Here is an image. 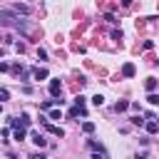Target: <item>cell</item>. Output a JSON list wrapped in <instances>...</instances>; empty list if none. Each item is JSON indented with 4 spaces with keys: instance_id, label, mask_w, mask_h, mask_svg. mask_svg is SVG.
I'll return each instance as SVG.
<instances>
[{
    "instance_id": "obj_1",
    "label": "cell",
    "mask_w": 159,
    "mask_h": 159,
    "mask_svg": "<svg viewBox=\"0 0 159 159\" xmlns=\"http://www.w3.org/2000/svg\"><path fill=\"white\" fill-rule=\"evenodd\" d=\"M50 94H52L55 99L62 94V82H60V80H52V82H50Z\"/></svg>"
},
{
    "instance_id": "obj_2",
    "label": "cell",
    "mask_w": 159,
    "mask_h": 159,
    "mask_svg": "<svg viewBox=\"0 0 159 159\" xmlns=\"http://www.w3.org/2000/svg\"><path fill=\"white\" fill-rule=\"evenodd\" d=\"M122 75H124V77H134V65H132V62H124V65H122Z\"/></svg>"
},
{
    "instance_id": "obj_3",
    "label": "cell",
    "mask_w": 159,
    "mask_h": 159,
    "mask_svg": "<svg viewBox=\"0 0 159 159\" xmlns=\"http://www.w3.org/2000/svg\"><path fill=\"white\" fill-rule=\"evenodd\" d=\"M32 77H35V80H47V70H45V67H35V70H32Z\"/></svg>"
},
{
    "instance_id": "obj_4",
    "label": "cell",
    "mask_w": 159,
    "mask_h": 159,
    "mask_svg": "<svg viewBox=\"0 0 159 159\" xmlns=\"http://www.w3.org/2000/svg\"><path fill=\"white\" fill-rule=\"evenodd\" d=\"M70 117H87V109H84V107H77V104H75V107L70 109Z\"/></svg>"
},
{
    "instance_id": "obj_5",
    "label": "cell",
    "mask_w": 159,
    "mask_h": 159,
    "mask_svg": "<svg viewBox=\"0 0 159 159\" xmlns=\"http://www.w3.org/2000/svg\"><path fill=\"white\" fill-rule=\"evenodd\" d=\"M30 137H32V142H35V144H37V147H45V144H47V139H45V137H42V134H40V132H32V134H30Z\"/></svg>"
},
{
    "instance_id": "obj_6",
    "label": "cell",
    "mask_w": 159,
    "mask_h": 159,
    "mask_svg": "<svg viewBox=\"0 0 159 159\" xmlns=\"http://www.w3.org/2000/svg\"><path fill=\"white\" fill-rule=\"evenodd\" d=\"M47 129H50V134H55V137H65V129L62 127H55V124H45Z\"/></svg>"
},
{
    "instance_id": "obj_7",
    "label": "cell",
    "mask_w": 159,
    "mask_h": 159,
    "mask_svg": "<svg viewBox=\"0 0 159 159\" xmlns=\"http://www.w3.org/2000/svg\"><path fill=\"white\" fill-rule=\"evenodd\" d=\"M129 107H132V104H129V102H127V99H119V102H117V104H114V109H117V112H127V109H129Z\"/></svg>"
},
{
    "instance_id": "obj_8",
    "label": "cell",
    "mask_w": 159,
    "mask_h": 159,
    "mask_svg": "<svg viewBox=\"0 0 159 159\" xmlns=\"http://www.w3.org/2000/svg\"><path fill=\"white\" fill-rule=\"evenodd\" d=\"M144 87H147V92H154V89H157V80H154V77H147Z\"/></svg>"
},
{
    "instance_id": "obj_9",
    "label": "cell",
    "mask_w": 159,
    "mask_h": 159,
    "mask_svg": "<svg viewBox=\"0 0 159 159\" xmlns=\"http://www.w3.org/2000/svg\"><path fill=\"white\" fill-rule=\"evenodd\" d=\"M147 132L149 134H157L159 132V122H147Z\"/></svg>"
},
{
    "instance_id": "obj_10",
    "label": "cell",
    "mask_w": 159,
    "mask_h": 159,
    "mask_svg": "<svg viewBox=\"0 0 159 159\" xmlns=\"http://www.w3.org/2000/svg\"><path fill=\"white\" fill-rule=\"evenodd\" d=\"M25 137H27V132H25V127H17V129H15V139H17V142H22Z\"/></svg>"
},
{
    "instance_id": "obj_11",
    "label": "cell",
    "mask_w": 159,
    "mask_h": 159,
    "mask_svg": "<svg viewBox=\"0 0 159 159\" xmlns=\"http://www.w3.org/2000/svg\"><path fill=\"white\" fill-rule=\"evenodd\" d=\"M82 132H84V134H92V132H94V124H92V122H82Z\"/></svg>"
},
{
    "instance_id": "obj_12",
    "label": "cell",
    "mask_w": 159,
    "mask_h": 159,
    "mask_svg": "<svg viewBox=\"0 0 159 159\" xmlns=\"http://www.w3.org/2000/svg\"><path fill=\"white\" fill-rule=\"evenodd\" d=\"M87 147H89L92 152H104V149H102V144H97L94 139H89V142H87Z\"/></svg>"
},
{
    "instance_id": "obj_13",
    "label": "cell",
    "mask_w": 159,
    "mask_h": 159,
    "mask_svg": "<svg viewBox=\"0 0 159 159\" xmlns=\"http://www.w3.org/2000/svg\"><path fill=\"white\" fill-rule=\"evenodd\" d=\"M92 104H94V107H102V104H104V97H102V94H94V97H92Z\"/></svg>"
},
{
    "instance_id": "obj_14",
    "label": "cell",
    "mask_w": 159,
    "mask_h": 159,
    "mask_svg": "<svg viewBox=\"0 0 159 159\" xmlns=\"http://www.w3.org/2000/svg\"><path fill=\"white\" fill-rule=\"evenodd\" d=\"M15 12H22V15H27V12H30V7H27V5H20V2H17V5H15Z\"/></svg>"
},
{
    "instance_id": "obj_15",
    "label": "cell",
    "mask_w": 159,
    "mask_h": 159,
    "mask_svg": "<svg viewBox=\"0 0 159 159\" xmlns=\"http://www.w3.org/2000/svg\"><path fill=\"white\" fill-rule=\"evenodd\" d=\"M147 102H149V104H159V97H157L154 92H149V97H147Z\"/></svg>"
},
{
    "instance_id": "obj_16",
    "label": "cell",
    "mask_w": 159,
    "mask_h": 159,
    "mask_svg": "<svg viewBox=\"0 0 159 159\" xmlns=\"http://www.w3.org/2000/svg\"><path fill=\"white\" fill-rule=\"evenodd\" d=\"M0 99H2V102H7V99H10V92H7V89H5V87H2V89H0Z\"/></svg>"
},
{
    "instance_id": "obj_17",
    "label": "cell",
    "mask_w": 159,
    "mask_h": 159,
    "mask_svg": "<svg viewBox=\"0 0 159 159\" xmlns=\"http://www.w3.org/2000/svg\"><path fill=\"white\" fill-rule=\"evenodd\" d=\"M75 104H77V107H84V97L77 94V97H75Z\"/></svg>"
},
{
    "instance_id": "obj_18",
    "label": "cell",
    "mask_w": 159,
    "mask_h": 159,
    "mask_svg": "<svg viewBox=\"0 0 159 159\" xmlns=\"http://www.w3.org/2000/svg\"><path fill=\"white\" fill-rule=\"evenodd\" d=\"M50 119H62V114H60V109H52V112H50Z\"/></svg>"
},
{
    "instance_id": "obj_19",
    "label": "cell",
    "mask_w": 159,
    "mask_h": 159,
    "mask_svg": "<svg viewBox=\"0 0 159 159\" xmlns=\"http://www.w3.org/2000/svg\"><path fill=\"white\" fill-rule=\"evenodd\" d=\"M20 124L27 127V124H30V117H27V114H20Z\"/></svg>"
},
{
    "instance_id": "obj_20",
    "label": "cell",
    "mask_w": 159,
    "mask_h": 159,
    "mask_svg": "<svg viewBox=\"0 0 159 159\" xmlns=\"http://www.w3.org/2000/svg\"><path fill=\"white\" fill-rule=\"evenodd\" d=\"M112 40H122V30H112Z\"/></svg>"
},
{
    "instance_id": "obj_21",
    "label": "cell",
    "mask_w": 159,
    "mask_h": 159,
    "mask_svg": "<svg viewBox=\"0 0 159 159\" xmlns=\"http://www.w3.org/2000/svg\"><path fill=\"white\" fill-rule=\"evenodd\" d=\"M45 57H47V52H45L42 47H37V60H45Z\"/></svg>"
},
{
    "instance_id": "obj_22",
    "label": "cell",
    "mask_w": 159,
    "mask_h": 159,
    "mask_svg": "<svg viewBox=\"0 0 159 159\" xmlns=\"http://www.w3.org/2000/svg\"><path fill=\"white\" fill-rule=\"evenodd\" d=\"M52 104H55V99H50V102H42V104H40V109H50Z\"/></svg>"
},
{
    "instance_id": "obj_23",
    "label": "cell",
    "mask_w": 159,
    "mask_h": 159,
    "mask_svg": "<svg viewBox=\"0 0 159 159\" xmlns=\"http://www.w3.org/2000/svg\"><path fill=\"white\" fill-rule=\"evenodd\" d=\"M92 159H107V154H104V152H94V154H92Z\"/></svg>"
},
{
    "instance_id": "obj_24",
    "label": "cell",
    "mask_w": 159,
    "mask_h": 159,
    "mask_svg": "<svg viewBox=\"0 0 159 159\" xmlns=\"http://www.w3.org/2000/svg\"><path fill=\"white\" fill-rule=\"evenodd\" d=\"M132 124H137V127H142V124H144V119H139V117H132Z\"/></svg>"
},
{
    "instance_id": "obj_25",
    "label": "cell",
    "mask_w": 159,
    "mask_h": 159,
    "mask_svg": "<svg viewBox=\"0 0 159 159\" xmlns=\"http://www.w3.org/2000/svg\"><path fill=\"white\" fill-rule=\"evenodd\" d=\"M30 159H47V157H45V154H32Z\"/></svg>"
},
{
    "instance_id": "obj_26",
    "label": "cell",
    "mask_w": 159,
    "mask_h": 159,
    "mask_svg": "<svg viewBox=\"0 0 159 159\" xmlns=\"http://www.w3.org/2000/svg\"><path fill=\"white\" fill-rule=\"evenodd\" d=\"M137 159H149V157H147V154H139V157H137Z\"/></svg>"
}]
</instances>
